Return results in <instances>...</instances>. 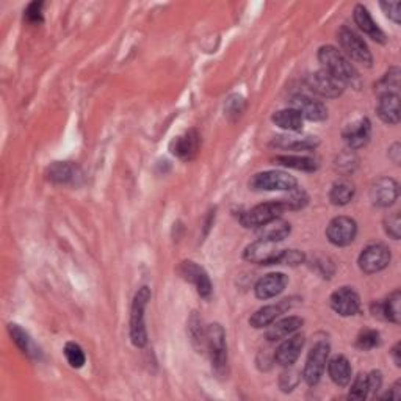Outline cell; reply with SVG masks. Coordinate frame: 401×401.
I'll return each instance as SVG.
<instances>
[{
	"instance_id": "cell-1",
	"label": "cell",
	"mask_w": 401,
	"mask_h": 401,
	"mask_svg": "<svg viewBox=\"0 0 401 401\" xmlns=\"http://www.w3.org/2000/svg\"><path fill=\"white\" fill-rule=\"evenodd\" d=\"M318 61L326 73L337 78L343 85L357 80V71L337 47L321 46L318 49Z\"/></svg>"
},
{
	"instance_id": "cell-2",
	"label": "cell",
	"mask_w": 401,
	"mask_h": 401,
	"mask_svg": "<svg viewBox=\"0 0 401 401\" xmlns=\"http://www.w3.org/2000/svg\"><path fill=\"white\" fill-rule=\"evenodd\" d=\"M150 301V289L141 287L135 293L131 307V340L137 348L146 347L148 331L145 323V312Z\"/></svg>"
},
{
	"instance_id": "cell-3",
	"label": "cell",
	"mask_w": 401,
	"mask_h": 401,
	"mask_svg": "<svg viewBox=\"0 0 401 401\" xmlns=\"http://www.w3.org/2000/svg\"><path fill=\"white\" fill-rule=\"evenodd\" d=\"M287 210H292V205L287 199L268 200V203L253 207L248 212H243L240 215V223L245 227L257 229L271 220L281 218V215Z\"/></svg>"
},
{
	"instance_id": "cell-4",
	"label": "cell",
	"mask_w": 401,
	"mask_h": 401,
	"mask_svg": "<svg viewBox=\"0 0 401 401\" xmlns=\"http://www.w3.org/2000/svg\"><path fill=\"white\" fill-rule=\"evenodd\" d=\"M205 349L209 351L213 370L217 371L218 375H225L227 369V343L225 328L220 323L207 326Z\"/></svg>"
},
{
	"instance_id": "cell-5",
	"label": "cell",
	"mask_w": 401,
	"mask_h": 401,
	"mask_svg": "<svg viewBox=\"0 0 401 401\" xmlns=\"http://www.w3.org/2000/svg\"><path fill=\"white\" fill-rule=\"evenodd\" d=\"M339 44L342 47L343 52L347 54V59L353 60L356 63L362 64V66L370 68L371 63H373V56H371L370 49L367 46L359 35H357L353 28H349L347 25H343L339 33Z\"/></svg>"
},
{
	"instance_id": "cell-6",
	"label": "cell",
	"mask_w": 401,
	"mask_h": 401,
	"mask_svg": "<svg viewBox=\"0 0 401 401\" xmlns=\"http://www.w3.org/2000/svg\"><path fill=\"white\" fill-rule=\"evenodd\" d=\"M298 187V181L284 171H262L249 181L253 191H292Z\"/></svg>"
},
{
	"instance_id": "cell-7",
	"label": "cell",
	"mask_w": 401,
	"mask_h": 401,
	"mask_svg": "<svg viewBox=\"0 0 401 401\" xmlns=\"http://www.w3.org/2000/svg\"><path fill=\"white\" fill-rule=\"evenodd\" d=\"M329 349L331 348H329L328 342H317L309 351V356H307V361L304 365L303 378L311 388L312 385H317L320 383L321 376L325 373Z\"/></svg>"
},
{
	"instance_id": "cell-8",
	"label": "cell",
	"mask_w": 401,
	"mask_h": 401,
	"mask_svg": "<svg viewBox=\"0 0 401 401\" xmlns=\"http://www.w3.org/2000/svg\"><path fill=\"white\" fill-rule=\"evenodd\" d=\"M390 263V251L389 248L383 245V243H373L365 248L359 259H357V265H359L361 271L367 275H375L388 268Z\"/></svg>"
},
{
	"instance_id": "cell-9",
	"label": "cell",
	"mask_w": 401,
	"mask_h": 401,
	"mask_svg": "<svg viewBox=\"0 0 401 401\" xmlns=\"http://www.w3.org/2000/svg\"><path fill=\"white\" fill-rule=\"evenodd\" d=\"M306 85H307V88L315 92V95L326 97V99L339 97L342 96L343 90H345V85H343L340 80H337L335 77H333L329 73H326L325 69L315 71V73L307 76Z\"/></svg>"
},
{
	"instance_id": "cell-10",
	"label": "cell",
	"mask_w": 401,
	"mask_h": 401,
	"mask_svg": "<svg viewBox=\"0 0 401 401\" xmlns=\"http://www.w3.org/2000/svg\"><path fill=\"white\" fill-rule=\"evenodd\" d=\"M357 235V223L349 217H335L326 227V237L334 246H348Z\"/></svg>"
},
{
	"instance_id": "cell-11",
	"label": "cell",
	"mask_w": 401,
	"mask_h": 401,
	"mask_svg": "<svg viewBox=\"0 0 401 401\" xmlns=\"http://www.w3.org/2000/svg\"><path fill=\"white\" fill-rule=\"evenodd\" d=\"M282 249L277 248L276 241L257 239L245 248L243 259L257 265H276Z\"/></svg>"
},
{
	"instance_id": "cell-12",
	"label": "cell",
	"mask_w": 401,
	"mask_h": 401,
	"mask_svg": "<svg viewBox=\"0 0 401 401\" xmlns=\"http://www.w3.org/2000/svg\"><path fill=\"white\" fill-rule=\"evenodd\" d=\"M179 271H181V275L185 281L195 285V289L200 298L209 299L212 297L213 292L212 281L209 275H207V271L200 267V265L193 261H184L181 263V267H179Z\"/></svg>"
},
{
	"instance_id": "cell-13",
	"label": "cell",
	"mask_w": 401,
	"mask_h": 401,
	"mask_svg": "<svg viewBox=\"0 0 401 401\" xmlns=\"http://www.w3.org/2000/svg\"><path fill=\"white\" fill-rule=\"evenodd\" d=\"M400 196V185L392 177H381L371 184L370 187V200L376 207H390L395 204Z\"/></svg>"
},
{
	"instance_id": "cell-14",
	"label": "cell",
	"mask_w": 401,
	"mask_h": 401,
	"mask_svg": "<svg viewBox=\"0 0 401 401\" xmlns=\"http://www.w3.org/2000/svg\"><path fill=\"white\" fill-rule=\"evenodd\" d=\"M333 311L342 317H353L361 309V298L351 287H340L329 298Z\"/></svg>"
},
{
	"instance_id": "cell-15",
	"label": "cell",
	"mask_w": 401,
	"mask_h": 401,
	"mask_svg": "<svg viewBox=\"0 0 401 401\" xmlns=\"http://www.w3.org/2000/svg\"><path fill=\"white\" fill-rule=\"evenodd\" d=\"M199 133L191 128V131H187L182 135H179L173 141L169 143V150L171 154L176 155L177 159L190 162L196 157L198 150H199Z\"/></svg>"
},
{
	"instance_id": "cell-16",
	"label": "cell",
	"mask_w": 401,
	"mask_h": 401,
	"mask_svg": "<svg viewBox=\"0 0 401 401\" xmlns=\"http://www.w3.org/2000/svg\"><path fill=\"white\" fill-rule=\"evenodd\" d=\"M292 109L301 113V116L309 121H325L328 118V109L323 102L317 99H312L306 95H295L290 99Z\"/></svg>"
},
{
	"instance_id": "cell-17",
	"label": "cell",
	"mask_w": 401,
	"mask_h": 401,
	"mask_svg": "<svg viewBox=\"0 0 401 401\" xmlns=\"http://www.w3.org/2000/svg\"><path fill=\"white\" fill-rule=\"evenodd\" d=\"M306 339L303 334H295L290 339L284 340L281 345L277 347L275 353V361L281 365V367L290 369L293 364L298 361L301 351L304 348Z\"/></svg>"
},
{
	"instance_id": "cell-18",
	"label": "cell",
	"mask_w": 401,
	"mask_h": 401,
	"mask_svg": "<svg viewBox=\"0 0 401 401\" xmlns=\"http://www.w3.org/2000/svg\"><path fill=\"white\" fill-rule=\"evenodd\" d=\"M287 284H289V276H285L284 273H270L257 281L254 287L256 297L259 299L275 298L277 295H281L285 287H287Z\"/></svg>"
},
{
	"instance_id": "cell-19",
	"label": "cell",
	"mask_w": 401,
	"mask_h": 401,
	"mask_svg": "<svg viewBox=\"0 0 401 401\" xmlns=\"http://www.w3.org/2000/svg\"><path fill=\"white\" fill-rule=\"evenodd\" d=\"M343 141L349 149H361L370 141L371 123L369 118H362L356 123L349 124L342 133Z\"/></svg>"
},
{
	"instance_id": "cell-20",
	"label": "cell",
	"mask_w": 401,
	"mask_h": 401,
	"mask_svg": "<svg viewBox=\"0 0 401 401\" xmlns=\"http://www.w3.org/2000/svg\"><path fill=\"white\" fill-rule=\"evenodd\" d=\"M290 307L289 299L279 301L277 304H270V306H263L261 307L259 311H256L249 318V325L256 328V329H262V328H268L273 321H276L282 313H285Z\"/></svg>"
},
{
	"instance_id": "cell-21",
	"label": "cell",
	"mask_w": 401,
	"mask_h": 401,
	"mask_svg": "<svg viewBox=\"0 0 401 401\" xmlns=\"http://www.w3.org/2000/svg\"><path fill=\"white\" fill-rule=\"evenodd\" d=\"M353 18H354L356 25L359 27L361 32H364L369 38H371L373 41L381 42V44H384V42H385V33L376 25L373 18H371L370 11L365 8L364 5H356L354 6Z\"/></svg>"
},
{
	"instance_id": "cell-22",
	"label": "cell",
	"mask_w": 401,
	"mask_h": 401,
	"mask_svg": "<svg viewBox=\"0 0 401 401\" xmlns=\"http://www.w3.org/2000/svg\"><path fill=\"white\" fill-rule=\"evenodd\" d=\"M400 301H401V293L400 290H395L393 293L385 298L383 303H376L371 304V312H373L375 317L383 318V320H389L392 323L400 325L401 320V311H400Z\"/></svg>"
},
{
	"instance_id": "cell-23",
	"label": "cell",
	"mask_w": 401,
	"mask_h": 401,
	"mask_svg": "<svg viewBox=\"0 0 401 401\" xmlns=\"http://www.w3.org/2000/svg\"><path fill=\"white\" fill-rule=\"evenodd\" d=\"M378 116L381 118L383 123L389 126H395L400 123V96L398 92H388L381 95L378 100L376 107Z\"/></svg>"
},
{
	"instance_id": "cell-24",
	"label": "cell",
	"mask_w": 401,
	"mask_h": 401,
	"mask_svg": "<svg viewBox=\"0 0 401 401\" xmlns=\"http://www.w3.org/2000/svg\"><path fill=\"white\" fill-rule=\"evenodd\" d=\"M303 318L299 317H287V318H281V320H276L271 323L267 329V334H265V337H267L268 342H279L285 337H289L293 333H297L298 329L303 326Z\"/></svg>"
},
{
	"instance_id": "cell-25",
	"label": "cell",
	"mask_w": 401,
	"mask_h": 401,
	"mask_svg": "<svg viewBox=\"0 0 401 401\" xmlns=\"http://www.w3.org/2000/svg\"><path fill=\"white\" fill-rule=\"evenodd\" d=\"M328 373L334 384H337L339 388H347V385L351 383L353 370H351V364L347 357L337 354L328 362Z\"/></svg>"
},
{
	"instance_id": "cell-26",
	"label": "cell",
	"mask_w": 401,
	"mask_h": 401,
	"mask_svg": "<svg viewBox=\"0 0 401 401\" xmlns=\"http://www.w3.org/2000/svg\"><path fill=\"white\" fill-rule=\"evenodd\" d=\"M290 232H292L290 223L284 221L282 218H275V220L268 221V223L257 227V235H259V239L276 241V243L287 239Z\"/></svg>"
},
{
	"instance_id": "cell-27",
	"label": "cell",
	"mask_w": 401,
	"mask_h": 401,
	"mask_svg": "<svg viewBox=\"0 0 401 401\" xmlns=\"http://www.w3.org/2000/svg\"><path fill=\"white\" fill-rule=\"evenodd\" d=\"M271 146L289 150H309L318 146L317 137H297V135H281L275 137Z\"/></svg>"
},
{
	"instance_id": "cell-28",
	"label": "cell",
	"mask_w": 401,
	"mask_h": 401,
	"mask_svg": "<svg viewBox=\"0 0 401 401\" xmlns=\"http://www.w3.org/2000/svg\"><path fill=\"white\" fill-rule=\"evenodd\" d=\"M8 331H10L13 342L16 343V347L23 351L25 356L32 357V359H40V356H41L40 348L35 345L33 339L28 335L27 331H24V329L19 325H14V323L8 325Z\"/></svg>"
},
{
	"instance_id": "cell-29",
	"label": "cell",
	"mask_w": 401,
	"mask_h": 401,
	"mask_svg": "<svg viewBox=\"0 0 401 401\" xmlns=\"http://www.w3.org/2000/svg\"><path fill=\"white\" fill-rule=\"evenodd\" d=\"M271 121L279 127L282 128V131H287V132H299L301 128H303V123H304V118L301 116V113L295 109H284V110H279L276 112L273 116H271Z\"/></svg>"
},
{
	"instance_id": "cell-30",
	"label": "cell",
	"mask_w": 401,
	"mask_h": 401,
	"mask_svg": "<svg viewBox=\"0 0 401 401\" xmlns=\"http://www.w3.org/2000/svg\"><path fill=\"white\" fill-rule=\"evenodd\" d=\"M354 193L356 187L349 179H339L333 184L331 191H329V200L334 205H347L354 198Z\"/></svg>"
},
{
	"instance_id": "cell-31",
	"label": "cell",
	"mask_w": 401,
	"mask_h": 401,
	"mask_svg": "<svg viewBox=\"0 0 401 401\" xmlns=\"http://www.w3.org/2000/svg\"><path fill=\"white\" fill-rule=\"evenodd\" d=\"M49 181L54 184H74L78 176L77 168L68 162H55L49 168Z\"/></svg>"
},
{
	"instance_id": "cell-32",
	"label": "cell",
	"mask_w": 401,
	"mask_h": 401,
	"mask_svg": "<svg viewBox=\"0 0 401 401\" xmlns=\"http://www.w3.org/2000/svg\"><path fill=\"white\" fill-rule=\"evenodd\" d=\"M276 164H281L285 168H292L297 171H306V173H312L317 169V162L311 157H299V155H277L273 159Z\"/></svg>"
},
{
	"instance_id": "cell-33",
	"label": "cell",
	"mask_w": 401,
	"mask_h": 401,
	"mask_svg": "<svg viewBox=\"0 0 401 401\" xmlns=\"http://www.w3.org/2000/svg\"><path fill=\"white\" fill-rule=\"evenodd\" d=\"M205 334L207 328H204L203 318L199 317L198 312H193L188 318V335L193 347H195L199 353L205 349Z\"/></svg>"
},
{
	"instance_id": "cell-34",
	"label": "cell",
	"mask_w": 401,
	"mask_h": 401,
	"mask_svg": "<svg viewBox=\"0 0 401 401\" xmlns=\"http://www.w3.org/2000/svg\"><path fill=\"white\" fill-rule=\"evenodd\" d=\"M398 87H400V69L398 68L389 69V73L375 85L376 92L379 96L388 95V92H398Z\"/></svg>"
},
{
	"instance_id": "cell-35",
	"label": "cell",
	"mask_w": 401,
	"mask_h": 401,
	"mask_svg": "<svg viewBox=\"0 0 401 401\" xmlns=\"http://www.w3.org/2000/svg\"><path fill=\"white\" fill-rule=\"evenodd\" d=\"M63 353H64V357H66L68 364L73 369H82L85 362H87V357H85L82 347L76 342H68L66 345H64Z\"/></svg>"
},
{
	"instance_id": "cell-36",
	"label": "cell",
	"mask_w": 401,
	"mask_h": 401,
	"mask_svg": "<svg viewBox=\"0 0 401 401\" xmlns=\"http://www.w3.org/2000/svg\"><path fill=\"white\" fill-rule=\"evenodd\" d=\"M370 395L369 388V376L367 373H359L351 384V389L348 393L349 400H365Z\"/></svg>"
},
{
	"instance_id": "cell-37",
	"label": "cell",
	"mask_w": 401,
	"mask_h": 401,
	"mask_svg": "<svg viewBox=\"0 0 401 401\" xmlns=\"http://www.w3.org/2000/svg\"><path fill=\"white\" fill-rule=\"evenodd\" d=\"M379 342H381V339H379L378 331H375V329H364V331L357 335L356 347L362 351H369L376 348Z\"/></svg>"
},
{
	"instance_id": "cell-38",
	"label": "cell",
	"mask_w": 401,
	"mask_h": 401,
	"mask_svg": "<svg viewBox=\"0 0 401 401\" xmlns=\"http://www.w3.org/2000/svg\"><path fill=\"white\" fill-rule=\"evenodd\" d=\"M245 110V99L239 95H234L226 100V105H225V112H226V116L231 118V119H237L240 114Z\"/></svg>"
},
{
	"instance_id": "cell-39",
	"label": "cell",
	"mask_w": 401,
	"mask_h": 401,
	"mask_svg": "<svg viewBox=\"0 0 401 401\" xmlns=\"http://www.w3.org/2000/svg\"><path fill=\"white\" fill-rule=\"evenodd\" d=\"M306 261V256L298 249H282L281 256L276 265H289V267H297Z\"/></svg>"
},
{
	"instance_id": "cell-40",
	"label": "cell",
	"mask_w": 401,
	"mask_h": 401,
	"mask_svg": "<svg viewBox=\"0 0 401 401\" xmlns=\"http://www.w3.org/2000/svg\"><path fill=\"white\" fill-rule=\"evenodd\" d=\"M384 231L393 240H400V232H401V220L398 213H393L390 217L384 220Z\"/></svg>"
},
{
	"instance_id": "cell-41",
	"label": "cell",
	"mask_w": 401,
	"mask_h": 401,
	"mask_svg": "<svg viewBox=\"0 0 401 401\" xmlns=\"http://www.w3.org/2000/svg\"><path fill=\"white\" fill-rule=\"evenodd\" d=\"M42 2H32L24 11V18L27 23L30 24H40L42 23Z\"/></svg>"
},
{
	"instance_id": "cell-42",
	"label": "cell",
	"mask_w": 401,
	"mask_h": 401,
	"mask_svg": "<svg viewBox=\"0 0 401 401\" xmlns=\"http://www.w3.org/2000/svg\"><path fill=\"white\" fill-rule=\"evenodd\" d=\"M298 383H299V376L295 370L284 371L281 375V379H279V385H281L282 392H292L297 388Z\"/></svg>"
},
{
	"instance_id": "cell-43",
	"label": "cell",
	"mask_w": 401,
	"mask_h": 401,
	"mask_svg": "<svg viewBox=\"0 0 401 401\" xmlns=\"http://www.w3.org/2000/svg\"><path fill=\"white\" fill-rule=\"evenodd\" d=\"M385 16L392 19L395 24H400V2H381L379 4Z\"/></svg>"
},
{
	"instance_id": "cell-44",
	"label": "cell",
	"mask_w": 401,
	"mask_h": 401,
	"mask_svg": "<svg viewBox=\"0 0 401 401\" xmlns=\"http://www.w3.org/2000/svg\"><path fill=\"white\" fill-rule=\"evenodd\" d=\"M369 376V388H370V393H376L383 385V375L381 371H371V373L367 375Z\"/></svg>"
},
{
	"instance_id": "cell-45",
	"label": "cell",
	"mask_w": 401,
	"mask_h": 401,
	"mask_svg": "<svg viewBox=\"0 0 401 401\" xmlns=\"http://www.w3.org/2000/svg\"><path fill=\"white\" fill-rule=\"evenodd\" d=\"M313 262H315L313 267L320 270V273L323 275V277H331L333 273H331V271H328V267H333L331 262H329L328 259H315Z\"/></svg>"
},
{
	"instance_id": "cell-46",
	"label": "cell",
	"mask_w": 401,
	"mask_h": 401,
	"mask_svg": "<svg viewBox=\"0 0 401 401\" xmlns=\"http://www.w3.org/2000/svg\"><path fill=\"white\" fill-rule=\"evenodd\" d=\"M383 398H385V400H400L401 398V389H400V381H397L395 384L392 385L390 388V390L388 392V393H384L383 395Z\"/></svg>"
},
{
	"instance_id": "cell-47",
	"label": "cell",
	"mask_w": 401,
	"mask_h": 401,
	"mask_svg": "<svg viewBox=\"0 0 401 401\" xmlns=\"http://www.w3.org/2000/svg\"><path fill=\"white\" fill-rule=\"evenodd\" d=\"M389 154H390V159H392V162L393 163H398L400 162V145L398 143H395V145H393L392 148H390V150H389Z\"/></svg>"
},
{
	"instance_id": "cell-48",
	"label": "cell",
	"mask_w": 401,
	"mask_h": 401,
	"mask_svg": "<svg viewBox=\"0 0 401 401\" xmlns=\"http://www.w3.org/2000/svg\"><path fill=\"white\" fill-rule=\"evenodd\" d=\"M392 356H393V361H395L397 367H400V365H401V359H400V343H397V345L392 348Z\"/></svg>"
}]
</instances>
